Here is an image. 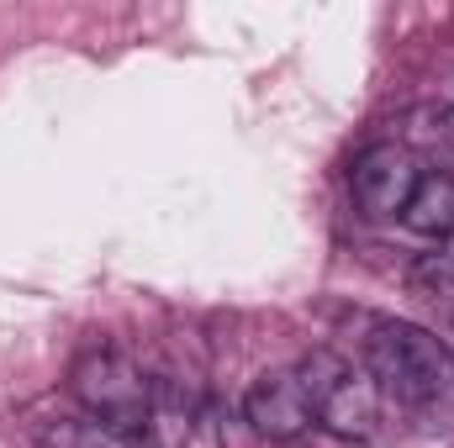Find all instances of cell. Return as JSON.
I'll return each mask as SVG.
<instances>
[{"instance_id":"cell-7","label":"cell","mask_w":454,"mask_h":448,"mask_svg":"<svg viewBox=\"0 0 454 448\" xmlns=\"http://www.w3.org/2000/svg\"><path fill=\"white\" fill-rule=\"evenodd\" d=\"M407 148L439 158V169L450 174L454 164V106H418L407 116Z\"/></svg>"},{"instance_id":"cell-3","label":"cell","mask_w":454,"mask_h":448,"mask_svg":"<svg viewBox=\"0 0 454 448\" xmlns=\"http://www.w3.org/2000/svg\"><path fill=\"white\" fill-rule=\"evenodd\" d=\"M69 390L85 406V417L121 428V433H148L153 422V380L121 353V348H90L69 369Z\"/></svg>"},{"instance_id":"cell-5","label":"cell","mask_w":454,"mask_h":448,"mask_svg":"<svg viewBox=\"0 0 454 448\" xmlns=\"http://www.w3.org/2000/svg\"><path fill=\"white\" fill-rule=\"evenodd\" d=\"M243 422L264 438V444H301L317 428V412L296 380V369L280 375H259L243 396Z\"/></svg>"},{"instance_id":"cell-6","label":"cell","mask_w":454,"mask_h":448,"mask_svg":"<svg viewBox=\"0 0 454 448\" xmlns=\"http://www.w3.org/2000/svg\"><path fill=\"white\" fill-rule=\"evenodd\" d=\"M396 222L407 232H418V237H434V243L454 237V174L423 169V180H418V190H412V201L402 206Z\"/></svg>"},{"instance_id":"cell-2","label":"cell","mask_w":454,"mask_h":448,"mask_svg":"<svg viewBox=\"0 0 454 448\" xmlns=\"http://www.w3.org/2000/svg\"><path fill=\"white\" fill-rule=\"evenodd\" d=\"M296 380L317 412V428H328L343 444H364L380 428V390L364 369H354L333 348H312L296 364Z\"/></svg>"},{"instance_id":"cell-1","label":"cell","mask_w":454,"mask_h":448,"mask_svg":"<svg viewBox=\"0 0 454 448\" xmlns=\"http://www.w3.org/2000/svg\"><path fill=\"white\" fill-rule=\"evenodd\" d=\"M364 375L375 380L380 401L439 406L454 390V353L428 328L386 317L364 337Z\"/></svg>"},{"instance_id":"cell-4","label":"cell","mask_w":454,"mask_h":448,"mask_svg":"<svg viewBox=\"0 0 454 448\" xmlns=\"http://www.w3.org/2000/svg\"><path fill=\"white\" fill-rule=\"evenodd\" d=\"M418 180H423V164H418V153H412L407 143H370V148L354 158V169H348L354 206H359L364 217H375V222L402 217V206L412 201Z\"/></svg>"}]
</instances>
